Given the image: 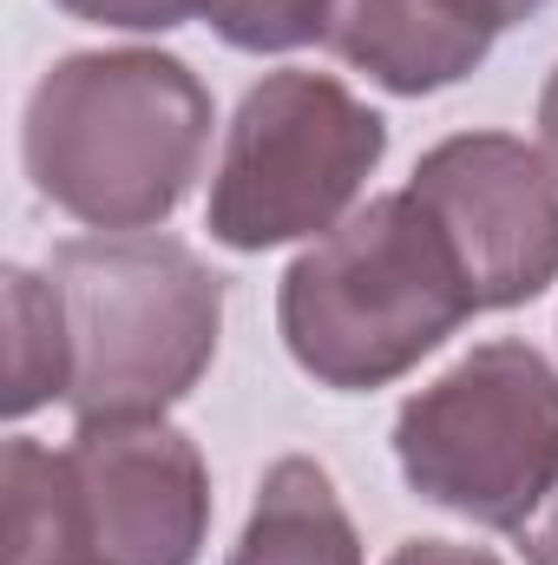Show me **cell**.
Listing matches in <instances>:
<instances>
[{
    "label": "cell",
    "mask_w": 558,
    "mask_h": 565,
    "mask_svg": "<svg viewBox=\"0 0 558 565\" xmlns=\"http://www.w3.org/2000/svg\"><path fill=\"white\" fill-rule=\"evenodd\" d=\"M0 500H7V565H93L66 454L13 434L0 447Z\"/></svg>",
    "instance_id": "30bf717a"
},
{
    "label": "cell",
    "mask_w": 558,
    "mask_h": 565,
    "mask_svg": "<svg viewBox=\"0 0 558 565\" xmlns=\"http://www.w3.org/2000/svg\"><path fill=\"white\" fill-rule=\"evenodd\" d=\"M401 480L427 507L519 533L558 480V369L533 342H480L395 415Z\"/></svg>",
    "instance_id": "5b68a950"
},
{
    "label": "cell",
    "mask_w": 558,
    "mask_h": 565,
    "mask_svg": "<svg viewBox=\"0 0 558 565\" xmlns=\"http://www.w3.org/2000/svg\"><path fill=\"white\" fill-rule=\"evenodd\" d=\"M211 86L158 46L66 53L40 73L20 119L33 191L86 231H158L211 151Z\"/></svg>",
    "instance_id": "6da1fadb"
},
{
    "label": "cell",
    "mask_w": 558,
    "mask_h": 565,
    "mask_svg": "<svg viewBox=\"0 0 558 565\" xmlns=\"http://www.w3.org/2000/svg\"><path fill=\"white\" fill-rule=\"evenodd\" d=\"M7 422H26L46 402H66L73 388V342H66V309L53 277L33 270H7Z\"/></svg>",
    "instance_id": "8fae6325"
},
{
    "label": "cell",
    "mask_w": 558,
    "mask_h": 565,
    "mask_svg": "<svg viewBox=\"0 0 558 565\" xmlns=\"http://www.w3.org/2000/svg\"><path fill=\"white\" fill-rule=\"evenodd\" d=\"M408 198L440 224L480 309H519L558 282V171L513 132H453L420 151Z\"/></svg>",
    "instance_id": "8992f818"
},
{
    "label": "cell",
    "mask_w": 558,
    "mask_h": 565,
    "mask_svg": "<svg viewBox=\"0 0 558 565\" xmlns=\"http://www.w3.org/2000/svg\"><path fill=\"white\" fill-rule=\"evenodd\" d=\"M388 565H506L486 546H460V540H401Z\"/></svg>",
    "instance_id": "9a60e30c"
},
{
    "label": "cell",
    "mask_w": 558,
    "mask_h": 565,
    "mask_svg": "<svg viewBox=\"0 0 558 565\" xmlns=\"http://www.w3.org/2000/svg\"><path fill=\"white\" fill-rule=\"evenodd\" d=\"M388 158V119L335 73H264L224 132L204 231L224 250L264 257L277 244L329 237Z\"/></svg>",
    "instance_id": "277c9868"
},
{
    "label": "cell",
    "mask_w": 558,
    "mask_h": 565,
    "mask_svg": "<svg viewBox=\"0 0 558 565\" xmlns=\"http://www.w3.org/2000/svg\"><path fill=\"white\" fill-rule=\"evenodd\" d=\"M466 316H480L466 270L408 191L355 204L282 270L277 289L289 362L335 395H375L401 382Z\"/></svg>",
    "instance_id": "7a4b0ae2"
},
{
    "label": "cell",
    "mask_w": 558,
    "mask_h": 565,
    "mask_svg": "<svg viewBox=\"0 0 558 565\" xmlns=\"http://www.w3.org/2000/svg\"><path fill=\"white\" fill-rule=\"evenodd\" d=\"M453 7H460V13H466L480 33H493V40H500L506 26L533 20V13H539V7H552V0H453Z\"/></svg>",
    "instance_id": "2e32d148"
},
{
    "label": "cell",
    "mask_w": 558,
    "mask_h": 565,
    "mask_svg": "<svg viewBox=\"0 0 558 565\" xmlns=\"http://www.w3.org/2000/svg\"><path fill=\"white\" fill-rule=\"evenodd\" d=\"M53 289L73 342V422L178 408L217 362L224 277L178 237L99 231L53 250Z\"/></svg>",
    "instance_id": "3957f363"
},
{
    "label": "cell",
    "mask_w": 558,
    "mask_h": 565,
    "mask_svg": "<svg viewBox=\"0 0 558 565\" xmlns=\"http://www.w3.org/2000/svg\"><path fill=\"white\" fill-rule=\"evenodd\" d=\"M224 565H362V533L322 460L282 454Z\"/></svg>",
    "instance_id": "9c48e42d"
},
{
    "label": "cell",
    "mask_w": 558,
    "mask_h": 565,
    "mask_svg": "<svg viewBox=\"0 0 558 565\" xmlns=\"http://www.w3.org/2000/svg\"><path fill=\"white\" fill-rule=\"evenodd\" d=\"M66 20L86 26H119V33H171L184 20H204L211 0H53Z\"/></svg>",
    "instance_id": "4fadbf2b"
},
{
    "label": "cell",
    "mask_w": 558,
    "mask_h": 565,
    "mask_svg": "<svg viewBox=\"0 0 558 565\" xmlns=\"http://www.w3.org/2000/svg\"><path fill=\"white\" fill-rule=\"evenodd\" d=\"M329 13L335 0H211L204 20L224 46L237 53H296L329 40Z\"/></svg>",
    "instance_id": "7c38bea8"
},
{
    "label": "cell",
    "mask_w": 558,
    "mask_h": 565,
    "mask_svg": "<svg viewBox=\"0 0 558 565\" xmlns=\"http://www.w3.org/2000/svg\"><path fill=\"white\" fill-rule=\"evenodd\" d=\"M513 540H519V559L526 565H558V480L546 487V500L526 513V526Z\"/></svg>",
    "instance_id": "5bb4252c"
},
{
    "label": "cell",
    "mask_w": 558,
    "mask_h": 565,
    "mask_svg": "<svg viewBox=\"0 0 558 565\" xmlns=\"http://www.w3.org/2000/svg\"><path fill=\"white\" fill-rule=\"evenodd\" d=\"M322 46L342 66L368 73L382 93L427 99L480 73L493 33H480L453 0H335Z\"/></svg>",
    "instance_id": "ba28073f"
},
{
    "label": "cell",
    "mask_w": 558,
    "mask_h": 565,
    "mask_svg": "<svg viewBox=\"0 0 558 565\" xmlns=\"http://www.w3.org/2000/svg\"><path fill=\"white\" fill-rule=\"evenodd\" d=\"M539 139H546V158L558 171V66L546 73V93H539Z\"/></svg>",
    "instance_id": "e0dca14e"
},
{
    "label": "cell",
    "mask_w": 558,
    "mask_h": 565,
    "mask_svg": "<svg viewBox=\"0 0 558 565\" xmlns=\"http://www.w3.org/2000/svg\"><path fill=\"white\" fill-rule=\"evenodd\" d=\"M93 565H197L211 540V467L164 415L79 422L66 440Z\"/></svg>",
    "instance_id": "52a82bcc"
}]
</instances>
